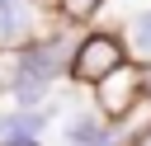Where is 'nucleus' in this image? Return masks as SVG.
<instances>
[{
  "label": "nucleus",
  "mask_w": 151,
  "mask_h": 146,
  "mask_svg": "<svg viewBox=\"0 0 151 146\" xmlns=\"http://www.w3.org/2000/svg\"><path fill=\"white\" fill-rule=\"evenodd\" d=\"M127 146H151V122H146V127H142V132H137V137H132Z\"/></svg>",
  "instance_id": "7"
},
{
  "label": "nucleus",
  "mask_w": 151,
  "mask_h": 146,
  "mask_svg": "<svg viewBox=\"0 0 151 146\" xmlns=\"http://www.w3.org/2000/svg\"><path fill=\"white\" fill-rule=\"evenodd\" d=\"M0 99H5V66H0Z\"/></svg>",
  "instance_id": "8"
},
{
  "label": "nucleus",
  "mask_w": 151,
  "mask_h": 146,
  "mask_svg": "<svg viewBox=\"0 0 151 146\" xmlns=\"http://www.w3.org/2000/svg\"><path fill=\"white\" fill-rule=\"evenodd\" d=\"M61 24L57 0H0V57L47 38Z\"/></svg>",
  "instance_id": "3"
},
{
  "label": "nucleus",
  "mask_w": 151,
  "mask_h": 146,
  "mask_svg": "<svg viewBox=\"0 0 151 146\" xmlns=\"http://www.w3.org/2000/svg\"><path fill=\"white\" fill-rule=\"evenodd\" d=\"M118 66H127L118 33H109V28L90 24V28H80V38H76V52H71L66 80H71L76 89H90V85H99L104 75H113Z\"/></svg>",
  "instance_id": "2"
},
{
  "label": "nucleus",
  "mask_w": 151,
  "mask_h": 146,
  "mask_svg": "<svg viewBox=\"0 0 151 146\" xmlns=\"http://www.w3.org/2000/svg\"><path fill=\"white\" fill-rule=\"evenodd\" d=\"M47 127H52V104H42V108H5L0 113V146H42Z\"/></svg>",
  "instance_id": "5"
},
{
  "label": "nucleus",
  "mask_w": 151,
  "mask_h": 146,
  "mask_svg": "<svg viewBox=\"0 0 151 146\" xmlns=\"http://www.w3.org/2000/svg\"><path fill=\"white\" fill-rule=\"evenodd\" d=\"M57 14H61V24H71V28H90L94 14H99V0H57Z\"/></svg>",
  "instance_id": "6"
},
{
  "label": "nucleus",
  "mask_w": 151,
  "mask_h": 146,
  "mask_svg": "<svg viewBox=\"0 0 151 146\" xmlns=\"http://www.w3.org/2000/svg\"><path fill=\"white\" fill-rule=\"evenodd\" d=\"M76 38H80V28L57 24L47 38L5 52V57H0V66H5V99H9L14 108H42V104H52L57 85L66 80Z\"/></svg>",
  "instance_id": "1"
},
{
  "label": "nucleus",
  "mask_w": 151,
  "mask_h": 146,
  "mask_svg": "<svg viewBox=\"0 0 151 146\" xmlns=\"http://www.w3.org/2000/svg\"><path fill=\"white\" fill-rule=\"evenodd\" d=\"M85 94H90V108H94L104 122H113V127L123 132L127 118H132V108L142 104L146 89H142V71H137V66H118L113 75H104V80L90 85Z\"/></svg>",
  "instance_id": "4"
}]
</instances>
